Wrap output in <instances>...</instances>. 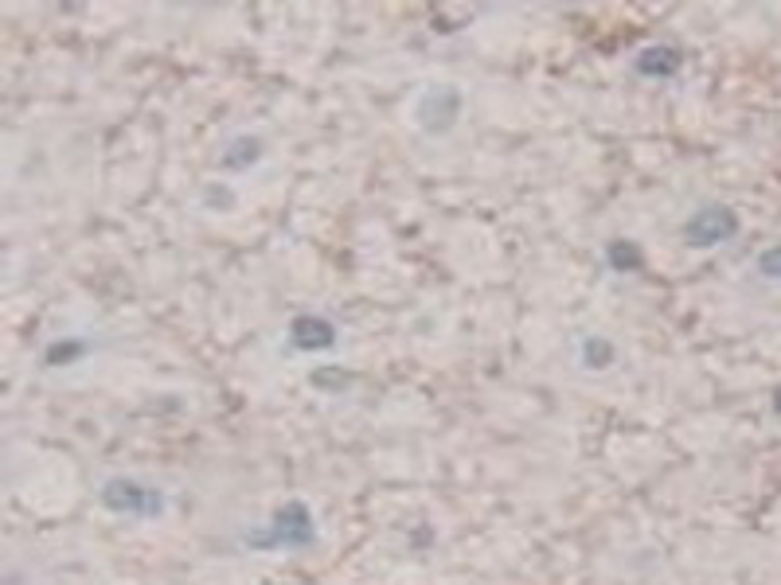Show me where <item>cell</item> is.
Returning a JSON list of instances; mask_svg holds the SVG:
<instances>
[{"label": "cell", "mask_w": 781, "mask_h": 585, "mask_svg": "<svg viewBox=\"0 0 781 585\" xmlns=\"http://www.w3.org/2000/svg\"><path fill=\"white\" fill-rule=\"evenodd\" d=\"M739 234V219H735V211L731 207H699L696 215L684 223V242L688 246H719V242H727V238H735Z\"/></svg>", "instance_id": "obj_1"}, {"label": "cell", "mask_w": 781, "mask_h": 585, "mask_svg": "<svg viewBox=\"0 0 781 585\" xmlns=\"http://www.w3.org/2000/svg\"><path fill=\"white\" fill-rule=\"evenodd\" d=\"M102 504L118 511V515H157L165 507V500H161V492L141 488L137 480H110L102 488Z\"/></svg>", "instance_id": "obj_2"}, {"label": "cell", "mask_w": 781, "mask_h": 585, "mask_svg": "<svg viewBox=\"0 0 781 585\" xmlns=\"http://www.w3.org/2000/svg\"><path fill=\"white\" fill-rule=\"evenodd\" d=\"M332 336H336L332 324L329 320H321V316H317V320L305 316V320L293 324V344H297V348H329Z\"/></svg>", "instance_id": "obj_3"}, {"label": "cell", "mask_w": 781, "mask_h": 585, "mask_svg": "<svg viewBox=\"0 0 781 585\" xmlns=\"http://www.w3.org/2000/svg\"><path fill=\"white\" fill-rule=\"evenodd\" d=\"M676 67H680V55L672 47H649L637 59V71H645V75H672Z\"/></svg>", "instance_id": "obj_4"}, {"label": "cell", "mask_w": 781, "mask_h": 585, "mask_svg": "<svg viewBox=\"0 0 781 585\" xmlns=\"http://www.w3.org/2000/svg\"><path fill=\"white\" fill-rule=\"evenodd\" d=\"M762 273L774 277V281H781V246H774V250L762 254Z\"/></svg>", "instance_id": "obj_5"}]
</instances>
